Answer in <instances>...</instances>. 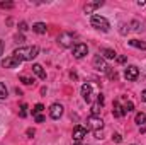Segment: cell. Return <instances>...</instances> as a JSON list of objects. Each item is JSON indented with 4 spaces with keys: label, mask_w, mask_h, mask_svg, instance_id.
<instances>
[{
    "label": "cell",
    "mask_w": 146,
    "mask_h": 145,
    "mask_svg": "<svg viewBox=\"0 0 146 145\" xmlns=\"http://www.w3.org/2000/svg\"><path fill=\"white\" fill-rule=\"evenodd\" d=\"M39 53V48L37 46H22V48H17L14 51V55L21 60V62H31L34 60Z\"/></svg>",
    "instance_id": "obj_1"
},
{
    "label": "cell",
    "mask_w": 146,
    "mask_h": 145,
    "mask_svg": "<svg viewBox=\"0 0 146 145\" xmlns=\"http://www.w3.org/2000/svg\"><path fill=\"white\" fill-rule=\"evenodd\" d=\"M90 24H92V28H95V29H99V31H104V33H107V31L110 29L109 21H107L106 17L99 15V14L92 15V19H90Z\"/></svg>",
    "instance_id": "obj_2"
},
{
    "label": "cell",
    "mask_w": 146,
    "mask_h": 145,
    "mask_svg": "<svg viewBox=\"0 0 146 145\" xmlns=\"http://www.w3.org/2000/svg\"><path fill=\"white\" fill-rule=\"evenodd\" d=\"M73 39H75V34L73 33H61L58 36V44L61 48H73Z\"/></svg>",
    "instance_id": "obj_3"
},
{
    "label": "cell",
    "mask_w": 146,
    "mask_h": 145,
    "mask_svg": "<svg viewBox=\"0 0 146 145\" xmlns=\"http://www.w3.org/2000/svg\"><path fill=\"white\" fill-rule=\"evenodd\" d=\"M88 130H94V132H102V128H104V121H102V118H99V116H90L88 118V126H87Z\"/></svg>",
    "instance_id": "obj_4"
},
{
    "label": "cell",
    "mask_w": 146,
    "mask_h": 145,
    "mask_svg": "<svg viewBox=\"0 0 146 145\" xmlns=\"http://www.w3.org/2000/svg\"><path fill=\"white\" fill-rule=\"evenodd\" d=\"M87 132H88V128H87V126L76 125V126L73 128V142H82V140L87 137Z\"/></svg>",
    "instance_id": "obj_5"
},
{
    "label": "cell",
    "mask_w": 146,
    "mask_h": 145,
    "mask_svg": "<svg viewBox=\"0 0 146 145\" xmlns=\"http://www.w3.org/2000/svg\"><path fill=\"white\" fill-rule=\"evenodd\" d=\"M88 53V46L83 43H75L73 44V56L75 58H83Z\"/></svg>",
    "instance_id": "obj_6"
},
{
    "label": "cell",
    "mask_w": 146,
    "mask_h": 145,
    "mask_svg": "<svg viewBox=\"0 0 146 145\" xmlns=\"http://www.w3.org/2000/svg\"><path fill=\"white\" fill-rule=\"evenodd\" d=\"M22 62L15 56V55H10V56H7L5 60H2V67L3 68H14V67H19Z\"/></svg>",
    "instance_id": "obj_7"
},
{
    "label": "cell",
    "mask_w": 146,
    "mask_h": 145,
    "mask_svg": "<svg viewBox=\"0 0 146 145\" xmlns=\"http://www.w3.org/2000/svg\"><path fill=\"white\" fill-rule=\"evenodd\" d=\"M61 114H63V106H61L60 103L51 104V108H49V116H51L53 119H60Z\"/></svg>",
    "instance_id": "obj_8"
},
{
    "label": "cell",
    "mask_w": 146,
    "mask_h": 145,
    "mask_svg": "<svg viewBox=\"0 0 146 145\" xmlns=\"http://www.w3.org/2000/svg\"><path fill=\"white\" fill-rule=\"evenodd\" d=\"M138 75H139V70H138V67H134V65H129V67L124 70V79H126V80H136Z\"/></svg>",
    "instance_id": "obj_9"
},
{
    "label": "cell",
    "mask_w": 146,
    "mask_h": 145,
    "mask_svg": "<svg viewBox=\"0 0 146 145\" xmlns=\"http://www.w3.org/2000/svg\"><path fill=\"white\" fill-rule=\"evenodd\" d=\"M82 96H83V99H85L87 103L92 101V97H94V89H92L90 84H83V85H82Z\"/></svg>",
    "instance_id": "obj_10"
},
{
    "label": "cell",
    "mask_w": 146,
    "mask_h": 145,
    "mask_svg": "<svg viewBox=\"0 0 146 145\" xmlns=\"http://www.w3.org/2000/svg\"><path fill=\"white\" fill-rule=\"evenodd\" d=\"M94 67L97 68V70H102V72H109L110 67H107V63L104 62V58L100 56V55H97L95 58H94Z\"/></svg>",
    "instance_id": "obj_11"
},
{
    "label": "cell",
    "mask_w": 146,
    "mask_h": 145,
    "mask_svg": "<svg viewBox=\"0 0 146 145\" xmlns=\"http://www.w3.org/2000/svg\"><path fill=\"white\" fill-rule=\"evenodd\" d=\"M102 5H104V2H90L83 7V10H85V14H94V10H97Z\"/></svg>",
    "instance_id": "obj_12"
},
{
    "label": "cell",
    "mask_w": 146,
    "mask_h": 145,
    "mask_svg": "<svg viewBox=\"0 0 146 145\" xmlns=\"http://www.w3.org/2000/svg\"><path fill=\"white\" fill-rule=\"evenodd\" d=\"M102 104H104V96H102V94H99L97 103L92 106V114H94V116H97V114H99V111H100V108H102Z\"/></svg>",
    "instance_id": "obj_13"
},
{
    "label": "cell",
    "mask_w": 146,
    "mask_h": 145,
    "mask_svg": "<svg viewBox=\"0 0 146 145\" xmlns=\"http://www.w3.org/2000/svg\"><path fill=\"white\" fill-rule=\"evenodd\" d=\"M33 72L36 73L37 77L41 79V80H46V72L42 70V65H39V63H34L33 65Z\"/></svg>",
    "instance_id": "obj_14"
},
{
    "label": "cell",
    "mask_w": 146,
    "mask_h": 145,
    "mask_svg": "<svg viewBox=\"0 0 146 145\" xmlns=\"http://www.w3.org/2000/svg\"><path fill=\"white\" fill-rule=\"evenodd\" d=\"M33 31L37 33V34H46L48 28H46V24H44V22H36V24H33Z\"/></svg>",
    "instance_id": "obj_15"
},
{
    "label": "cell",
    "mask_w": 146,
    "mask_h": 145,
    "mask_svg": "<svg viewBox=\"0 0 146 145\" xmlns=\"http://www.w3.org/2000/svg\"><path fill=\"white\" fill-rule=\"evenodd\" d=\"M100 55H104V56L109 58V60H114V58L117 56V53H115L114 50H110V48H104V50H100Z\"/></svg>",
    "instance_id": "obj_16"
},
{
    "label": "cell",
    "mask_w": 146,
    "mask_h": 145,
    "mask_svg": "<svg viewBox=\"0 0 146 145\" xmlns=\"http://www.w3.org/2000/svg\"><path fill=\"white\" fill-rule=\"evenodd\" d=\"M114 116L115 118H121V116H124V109H122V106L119 104V103H114Z\"/></svg>",
    "instance_id": "obj_17"
},
{
    "label": "cell",
    "mask_w": 146,
    "mask_h": 145,
    "mask_svg": "<svg viewBox=\"0 0 146 145\" xmlns=\"http://www.w3.org/2000/svg\"><path fill=\"white\" fill-rule=\"evenodd\" d=\"M129 44H131V46H134V48H139V50H146V41L131 39V41H129Z\"/></svg>",
    "instance_id": "obj_18"
},
{
    "label": "cell",
    "mask_w": 146,
    "mask_h": 145,
    "mask_svg": "<svg viewBox=\"0 0 146 145\" xmlns=\"http://www.w3.org/2000/svg\"><path fill=\"white\" fill-rule=\"evenodd\" d=\"M134 121H136L138 125H143V123L146 121V114H145V113H138V114H136V118H134Z\"/></svg>",
    "instance_id": "obj_19"
},
{
    "label": "cell",
    "mask_w": 146,
    "mask_h": 145,
    "mask_svg": "<svg viewBox=\"0 0 146 145\" xmlns=\"http://www.w3.org/2000/svg\"><path fill=\"white\" fill-rule=\"evenodd\" d=\"M21 82L26 84V85H33V84H34V79H31V77H27V75H21Z\"/></svg>",
    "instance_id": "obj_20"
},
{
    "label": "cell",
    "mask_w": 146,
    "mask_h": 145,
    "mask_svg": "<svg viewBox=\"0 0 146 145\" xmlns=\"http://www.w3.org/2000/svg\"><path fill=\"white\" fill-rule=\"evenodd\" d=\"M7 96H9V92H7V87H5V85L0 82V99H5Z\"/></svg>",
    "instance_id": "obj_21"
},
{
    "label": "cell",
    "mask_w": 146,
    "mask_h": 145,
    "mask_svg": "<svg viewBox=\"0 0 146 145\" xmlns=\"http://www.w3.org/2000/svg\"><path fill=\"white\" fill-rule=\"evenodd\" d=\"M19 116H21V118H26V116H27V104H21V111H19Z\"/></svg>",
    "instance_id": "obj_22"
},
{
    "label": "cell",
    "mask_w": 146,
    "mask_h": 145,
    "mask_svg": "<svg viewBox=\"0 0 146 145\" xmlns=\"http://www.w3.org/2000/svg\"><path fill=\"white\" fill-rule=\"evenodd\" d=\"M42 109H44V106H42V104H36V106L33 108V114H34V116L41 114V111H42Z\"/></svg>",
    "instance_id": "obj_23"
},
{
    "label": "cell",
    "mask_w": 146,
    "mask_h": 145,
    "mask_svg": "<svg viewBox=\"0 0 146 145\" xmlns=\"http://www.w3.org/2000/svg\"><path fill=\"white\" fill-rule=\"evenodd\" d=\"M133 108H134V104H133V103H126V104L122 106V109H124V114H126V113H129V111H133Z\"/></svg>",
    "instance_id": "obj_24"
},
{
    "label": "cell",
    "mask_w": 146,
    "mask_h": 145,
    "mask_svg": "<svg viewBox=\"0 0 146 145\" xmlns=\"http://www.w3.org/2000/svg\"><path fill=\"white\" fill-rule=\"evenodd\" d=\"M12 7H14L12 2H2L0 3V9H12Z\"/></svg>",
    "instance_id": "obj_25"
},
{
    "label": "cell",
    "mask_w": 146,
    "mask_h": 145,
    "mask_svg": "<svg viewBox=\"0 0 146 145\" xmlns=\"http://www.w3.org/2000/svg\"><path fill=\"white\" fill-rule=\"evenodd\" d=\"M112 140H114L115 144H121V142H122V138H121L119 133H114V135H112Z\"/></svg>",
    "instance_id": "obj_26"
},
{
    "label": "cell",
    "mask_w": 146,
    "mask_h": 145,
    "mask_svg": "<svg viewBox=\"0 0 146 145\" xmlns=\"http://www.w3.org/2000/svg\"><path fill=\"white\" fill-rule=\"evenodd\" d=\"M19 29H21V31H27L29 28H27V24H26V22H21V24H19Z\"/></svg>",
    "instance_id": "obj_27"
},
{
    "label": "cell",
    "mask_w": 146,
    "mask_h": 145,
    "mask_svg": "<svg viewBox=\"0 0 146 145\" xmlns=\"http://www.w3.org/2000/svg\"><path fill=\"white\" fill-rule=\"evenodd\" d=\"M34 119H36L37 123H42V121H44V116H42V114H37V116H34Z\"/></svg>",
    "instance_id": "obj_28"
},
{
    "label": "cell",
    "mask_w": 146,
    "mask_h": 145,
    "mask_svg": "<svg viewBox=\"0 0 146 145\" xmlns=\"http://www.w3.org/2000/svg\"><path fill=\"white\" fill-rule=\"evenodd\" d=\"M117 63H126V56H115Z\"/></svg>",
    "instance_id": "obj_29"
},
{
    "label": "cell",
    "mask_w": 146,
    "mask_h": 145,
    "mask_svg": "<svg viewBox=\"0 0 146 145\" xmlns=\"http://www.w3.org/2000/svg\"><path fill=\"white\" fill-rule=\"evenodd\" d=\"M26 133H27V137H29V138H33V137H34V133H36V132H34V130H33V128H29V130H27V132H26Z\"/></svg>",
    "instance_id": "obj_30"
},
{
    "label": "cell",
    "mask_w": 146,
    "mask_h": 145,
    "mask_svg": "<svg viewBox=\"0 0 146 145\" xmlns=\"http://www.w3.org/2000/svg\"><path fill=\"white\" fill-rule=\"evenodd\" d=\"M94 135H95V138H102V132H94Z\"/></svg>",
    "instance_id": "obj_31"
},
{
    "label": "cell",
    "mask_w": 146,
    "mask_h": 145,
    "mask_svg": "<svg viewBox=\"0 0 146 145\" xmlns=\"http://www.w3.org/2000/svg\"><path fill=\"white\" fill-rule=\"evenodd\" d=\"M141 101H145V103H146V89L141 92Z\"/></svg>",
    "instance_id": "obj_32"
},
{
    "label": "cell",
    "mask_w": 146,
    "mask_h": 145,
    "mask_svg": "<svg viewBox=\"0 0 146 145\" xmlns=\"http://www.w3.org/2000/svg\"><path fill=\"white\" fill-rule=\"evenodd\" d=\"M2 53H3V41L0 39V56H2Z\"/></svg>",
    "instance_id": "obj_33"
},
{
    "label": "cell",
    "mask_w": 146,
    "mask_h": 145,
    "mask_svg": "<svg viewBox=\"0 0 146 145\" xmlns=\"http://www.w3.org/2000/svg\"><path fill=\"white\" fill-rule=\"evenodd\" d=\"M73 145H82V142H73Z\"/></svg>",
    "instance_id": "obj_34"
}]
</instances>
